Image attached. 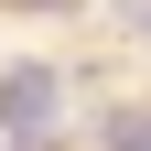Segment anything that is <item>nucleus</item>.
Instances as JSON below:
<instances>
[{
  "instance_id": "obj_1",
  "label": "nucleus",
  "mask_w": 151,
  "mask_h": 151,
  "mask_svg": "<svg viewBox=\"0 0 151 151\" xmlns=\"http://www.w3.org/2000/svg\"><path fill=\"white\" fill-rule=\"evenodd\" d=\"M54 119H65V76H54V65H11V76H0V129H11V140L43 151Z\"/></svg>"
},
{
  "instance_id": "obj_2",
  "label": "nucleus",
  "mask_w": 151,
  "mask_h": 151,
  "mask_svg": "<svg viewBox=\"0 0 151 151\" xmlns=\"http://www.w3.org/2000/svg\"><path fill=\"white\" fill-rule=\"evenodd\" d=\"M108 151H151V119H119V129H108Z\"/></svg>"
},
{
  "instance_id": "obj_3",
  "label": "nucleus",
  "mask_w": 151,
  "mask_h": 151,
  "mask_svg": "<svg viewBox=\"0 0 151 151\" xmlns=\"http://www.w3.org/2000/svg\"><path fill=\"white\" fill-rule=\"evenodd\" d=\"M32 11H65V0H32Z\"/></svg>"
}]
</instances>
